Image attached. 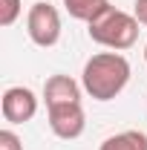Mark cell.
I'll return each mask as SVG.
<instances>
[{
	"instance_id": "277c9868",
	"label": "cell",
	"mask_w": 147,
	"mask_h": 150,
	"mask_svg": "<svg viewBox=\"0 0 147 150\" xmlns=\"http://www.w3.org/2000/svg\"><path fill=\"white\" fill-rule=\"evenodd\" d=\"M49 110V127L58 139L64 142H72L78 139L84 127H87V115H84V107L81 101H72V104H55V107H46Z\"/></svg>"
},
{
	"instance_id": "ba28073f",
	"label": "cell",
	"mask_w": 147,
	"mask_h": 150,
	"mask_svg": "<svg viewBox=\"0 0 147 150\" xmlns=\"http://www.w3.org/2000/svg\"><path fill=\"white\" fill-rule=\"evenodd\" d=\"M69 18L84 20V23H92L104 9H110V0H64Z\"/></svg>"
},
{
	"instance_id": "5b68a950",
	"label": "cell",
	"mask_w": 147,
	"mask_h": 150,
	"mask_svg": "<svg viewBox=\"0 0 147 150\" xmlns=\"http://www.w3.org/2000/svg\"><path fill=\"white\" fill-rule=\"evenodd\" d=\"M0 110L9 124H26L37 112V95L29 87H9L0 98Z\"/></svg>"
},
{
	"instance_id": "30bf717a",
	"label": "cell",
	"mask_w": 147,
	"mask_h": 150,
	"mask_svg": "<svg viewBox=\"0 0 147 150\" xmlns=\"http://www.w3.org/2000/svg\"><path fill=\"white\" fill-rule=\"evenodd\" d=\"M0 150H23V142L15 130H0Z\"/></svg>"
},
{
	"instance_id": "9c48e42d",
	"label": "cell",
	"mask_w": 147,
	"mask_h": 150,
	"mask_svg": "<svg viewBox=\"0 0 147 150\" xmlns=\"http://www.w3.org/2000/svg\"><path fill=\"white\" fill-rule=\"evenodd\" d=\"M20 12H23L20 0H0V26H12L20 18Z\"/></svg>"
},
{
	"instance_id": "6da1fadb",
	"label": "cell",
	"mask_w": 147,
	"mask_h": 150,
	"mask_svg": "<svg viewBox=\"0 0 147 150\" xmlns=\"http://www.w3.org/2000/svg\"><path fill=\"white\" fill-rule=\"evenodd\" d=\"M130 81V61L121 52H98L84 64L81 87L95 101H112Z\"/></svg>"
},
{
	"instance_id": "7a4b0ae2",
	"label": "cell",
	"mask_w": 147,
	"mask_h": 150,
	"mask_svg": "<svg viewBox=\"0 0 147 150\" xmlns=\"http://www.w3.org/2000/svg\"><path fill=\"white\" fill-rule=\"evenodd\" d=\"M90 29V38L95 43H101V46H107L112 52H121V49H130L136 40H139V20L136 15H127V12H121V9H104L98 18L87 23Z\"/></svg>"
},
{
	"instance_id": "8fae6325",
	"label": "cell",
	"mask_w": 147,
	"mask_h": 150,
	"mask_svg": "<svg viewBox=\"0 0 147 150\" xmlns=\"http://www.w3.org/2000/svg\"><path fill=\"white\" fill-rule=\"evenodd\" d=\"M133 15H136V20L141 26H147V0H136L133 3Z\"/></svg>"
},
{
	"instance_id": "8992f818",
	"label": "cell",
	"mask_w": 147,
	"mask_h": 150,
	"mask_svg": "<svg viewBox=\"0 0 147 150\" xmlns=\"http://www.w3.org/2000/svg\"><path fill=\"white\" fill-rule=\"evenodd\" d=\"M81 90L84 87L75 78H69V75H52L43 84V101H46V107L72 104V101H81Z\"/></svg>"
},
{
	"instance_id": "52a82bcc",
	"label": "cell",
	"mask_w": 147,
	"mask_h": 150,
	"mask_svg": "<svg viewBox=\"0 0 147 150\" xmlns=\"http://www.w3.org/2000/svg\"><path fill=\"white\" fill-rule=\"evenodd\" d=\"M98 150H147V133H141V130L115 133L110 139H104Z\"/></svg>"
},
{
	"instance_id": "7c38bea8",
	"label": "cell",
	"mask_w": 147,
	"mask_h": 150,
	"mask_svg": "<svg viewBox=\"0 0 147 150\" xmlns=\"http://www.w3.org/2000/svg\"><path fill=\"white\" fill-rule=\"evenodd\" d=\"M144 61H147V46H144Z\"/></svg>"
},
{
	"instance_id": "3957f363",
	"label": "cell",
	"mask_w": 147,
	"mask_h": 150,
	"mask_svg": "<svg viewBox=\"0 0 147 150\" xmlns=\"http://www.w3.org/2000/svg\"><path fill=\"white\" fill-rule=\"evenodd\" d=\"M26 32H29V40L35 46H43V49L55 46L61 40V15H58V9L52 3H43V0L35 3L29 9V15H26Z\"/></svg>"
}]
</instances>
